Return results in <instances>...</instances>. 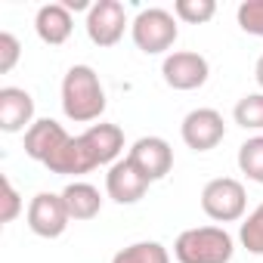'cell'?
Masks as SVG:
<instances>
[{
    "mask_svg": "<svg viewBox=\"0 0 263 263\" xmlns=\"http://www.w3.org/2000/svg\"><path fill=\"white\" fill-rule=\"evenodd\" d=\"M62 111L74 124H90L105 111V90L90 65H71L62 78Z\"/></svg>",
    "mask_w": 263,
    "mask_h": 263,
    "instance_id": "cell-2",
    "label": "cell"
},
{
    "mask_svg": "<svg viewBox=\"0 0 263 263\" xmlns=\"http://www.w3.org/2000/svg\"><path fill=\"white\" fill-rule=\"evenodd\" d=\"M161 74L167 81V87L174 90H198L208 74H211V65L201 53H192V50H177L164 59L161 65Z\"/></svg>",
    "mask_w": 263,
    "mask_h": 263,
    "instance_id": "cell-10",
    "label": "cell"
},
{
    "mask_svg": "<svg viewBox=\"0 0 263 263\" xmlns=\"http://www.w3.org/2000/svg\"><path fill=\"white\" fill-rule=\"evenodd\" d=\"M127 31V13L118 0H96L87 10V37L96 47H115Z\"/></svg>",
    "mask_w": 263,
    "mask_h": 263,
    "instance_id": "cell-8",
    "label": "cell"
},
{
    "mask_svg": "<svg viewBox=\"0 0 263 263\" xmlns=\"http://www.w3.org/2000/svg\"><path fill=\"white\" fill-rule=\"evenodd\" d=\"M149 177L130 161V158H121V161H115L111 167H108V174H105V192H108V198L111 201H118V204H137L146 192H149Z\"/></svg>",
    "mask_w": 263,
    "mask_h": 263,
    "instance_id": "cell-9",
    "label": "cell"
},
{
    "mask_svg": "<svg viewBox=\"0 0 263 263\" xmlns=\"http://www.w3.org/2000/svg\"><path fill=\"white\" fill-rule=\"evenodd\" d=\"M130 34H134V44L143 53L155 56V53H164V50H171L177 44L180 28H177L174 13H167L161 7H152V10H143L134 22H130Z\"/></svg>",
    "mask_w": 263,
    "mask_h": 263,
    "instance_id": "cell-4",
    "label": "cell"
},
{
    "mask_svg": "<svg viewBox=\"0 0 263 263\" xmlns=\"http://www.w3.org/2000/svg\"><path fill=\"white\" fill-rule=\"evenodd\" d=\"M124 149V130L118 124H93L81 137H71L44 167L59 177H81L102 164H115Z\"/></svg>",
    "mask_w": 263,
    "mask_h": 263,
    "instance_id": "cell-1",
    "label": "cell"
},
{
    "mask_svg": "<svg viewBox=\"0 0 263 263\" xmlns=\"http://www.w3.org/2000/svg\"><path fill=\"white\" fill-rule=\"evenodd\" d=\"M254 78H257V84H260V93H263V56L257 59V65H254Z\"/></svg>",
    "mask_w": 263,
    "mask_h": 263,
    "instance_id": "cell-24",
    "label": "cell"
},
{
    "mask_svg": "<svg viewBox=\"0 0 263 263\" xmlns=\"http://www.w3.org/2000/svg\"><path fill=\"white\" fill-rule=\"evenodd\" d=\"M62 201L68 208V217L71 220H93L102 211V195L90 183H68L62 189Z\"/></svg>",
    "mask_w": 263,
    "mask_h": 263,
    "instance_id": "cell-15",
    "label": "cell"
},
{
    "mask_svg": "<svg viewBox=\"0 0 263 263\" xmlns=\"http://www.w3.org/2000/svg\"><path fill=\"white\" fill-rule=\"evenodd\" d=\"M34 31L44 44L50 47H59L71 37L74 31V19H71V10L65 4H44L34 16Z\"/></svg>",
    "mask_w": 263,
    "mask_h": 263,
    "instance_id": "cell-14",
    "label": "cell"
},
{
    "mask_svg": "<svg viewBox=\"0 0 263 263\" xmlns=\"http://www.w3.org/2000/svg\"><path fill=\"white\" fill-rule=\"evenodd\" d=\"M238 238H241L248 254H263V204H257L248 214V220L238 229Z\"/></svg>",
    "mask_w": 263,
    "mask_h": 263,
    "instance_id": "cell-20",
    "label": "cell"
},
{
    "mask_svg": "<svg viewBox=\"0 0 263 263\" xmlns=\"http://www.w3.org/2000/svg\"><path fill=\"white\" fill-rule=\"evenodd\" d=\"M68 140H71V137L65 134V127H62L59 121L41 118V121H34V124L25 130V155L34 158V161H41V164H47Z\"/></svg>",
    "mask_w": 263,
    "mask_h": 263,
    "instance_id": "cell-12",
    "label": "cell"
},
{
    "mask_svg": "<svg viewBox=\"0 0 263 263\" xmlns=\"http://www.w3.org/2000/svg\"><path fill=\"white\" fill-rule=\"evenodd\" d=\"M34 124V99L22 87H4L0 90V130L19 134Z\"/></svg>",
    "mask_w": 263,
    "mask_h": 263,
    "instance_id": "cell-13",
    "label": "cell"
},
{
    "mask_svg": "<svg viewBox=\"0 0 263 263\" xmlns=\"http://www.w3.org/2000/svg\"><path fill=\"white\" fill-rule=\"evenodd\" d=\"M180 134H183V143L195 152H211L223 143L226 137V124H223V115L217 108H192L183 124H180Z\"/></svg>",
    "mask_w": 263,
    "mask_h": 263,
    "instance_id": "cell-7",
    "label": "cell"
},
{
    "mask_svg": "<svg viewBox=\"0 0 263 263\" xmlns=\"http://www.w3.org/2000/svg\"><path fill=\"white\" fill-rule=\"evenodd\" d=\"M111 263H171V254L161 241H134L121 248Z\"/></svg>",
    "mask_w": 263,
    "mask_h": 263,
    "instance_id": "cell-16",
    "label": "cell"
},
{
    "mask_svg": "<svg viewBox=\"0 0 263 263\" xmlns=\"http://www.w3.org/2000/svg\"><path fill=\"white\" fill-rule=\"evenodd\" d=\"M25 217H28V229L34 235H41V238H59L68 229V223H71L68 208L62 201V192L59 195L56 192H37L31 198Z\"/></svg>",
    "mask_w": 263,
    "mask_h": 263,
    "instance_id": "cell-6",
    "label": "cell"
},
{
    "mask_svg": "<svg viewBox=\"0 0 263 263\" xmlns=\"http://www.w3.org/2000/svg\"><path fill=\"white\" fill-rule=\"evenodd\" d=\"M127 158L149 177V183L164 180L171 174V167H174V149L161 137H143V140H137L134 146H130Z\"/></svg>",
    "mask_w": 263,
    "mask_h": 263,
    "instance_id": "cell-11",
    "label": "cell"
},
{
    "mask_svg": "<svg viewBox=\"0 0 263 263\" xmlns=\"http://www.w3.org/2000/svg\"><path fill=\"white\" fill-rule=\"evenodd\" d=\"M248 192L232 177H217L201 189V211L217 223H235L245 217Z\"/></svg>",
    "mask_w": 263,
    "mask_h": 263,
    "instance_id": "cell-5",
    "label": "cell"
},
{
    "mask_svg": "<svg viewBox=\"0 0 263 263\" xmlns=\"http://www.w3.org/2000/svg\"><path fill=\"white\" fill-rule=\"evenodd\" d=\"M238 171L248 180L263 183V137H251L238 146Z\"/></svg>",
    "mask_w": 263,
    "mask_h": 263,
    "instance_id": "cell-17",
    "label": "cell"
},
{
    "mask_svg": "<svg viewBox=\"0 0 263 263\" xmlns=\"http://www.w3.org/2000/svg\"><path fill=\"white\" fill-rule=\"evenodd\" d=\"M235 241L223 226H195L177 235L174 257L180 263H229Z\"/></svg>",
    "mask_w": 263,
    "mask_h": 263,
    "instance_id": "cell-3",
    "label": "cell"
},
{
    "mask_svg": "<svg viewBox=\"0 0 263 263\" xmlns=\"http://www.w3.org/2000/svg\"><path fill=\"white\" fill-rule=\"evenodd\" d=\"M174 13H177V19H183L189 25H204V22L214 19L217 4H214V0H177Z\"/></svg>",
    "mask_w": 263,
    "mask_h": 263,
    "instance_id": "cell-19",
    "label": "cell"
},
{
    "mask_svg": "<svg viewBox=\"0 0 263 263\" xmlns=\"http://www.w3.org/2000/svg\"><path fill=\"white\" fill-rule=\"evenodd\" d=\"M19 214H22V198H19L16 186L10 183V177H4V211H0V220L13 223Z\"/></svg>",
    "mask_w": 263,
    "mask_h": 263,
    "instance_id": "cell-23",
    "label": "cell"
},
{
    "mask_svg": "<svg viewBox=\"0 0 263 263\" xmlns=\"http://www.w3.org/2000/svg\"><path fill=\"white\" fill-rule=\"evenodd\" d=\"M238 25L241 31L263 37V0H245L238 7Z\"/></svg>",
    "mask_w": 263,
    "mask_h": 263,
    "instance_id": "cell-21",
    "label": "cell"
},
{
    "mask_svg": "<svg viewBox=\"0 0 263 263\" xmlns=\"http://www.w3.org/2000/svg\"><path fill=\"white\" fill-rule=\"evenodd\" d=\"M19 53H22V47H19L16 34H10V31L0 34V74H7V71H13V68H16Z\"/></svg>",
    "mask_w": 263,
    "mask_h": 263,
    "instance_id": "cell-22",
    "label": "cell"
},
{
    "mask_svg": "<svg viewBox=\"0 0 263 263\" xmlns=\"http://www.w3.org/2000/svg\"><path fill=\"white\" fill-rule=\"evenodd\" d=\"M235 124L245 130H263V93H248L235 105Z\"/></svg>",
    "mask_w": 263,
    "mask_h": 263,
    "instance_id": "cell-18",
    "label": "cell"
}]
</instances>
